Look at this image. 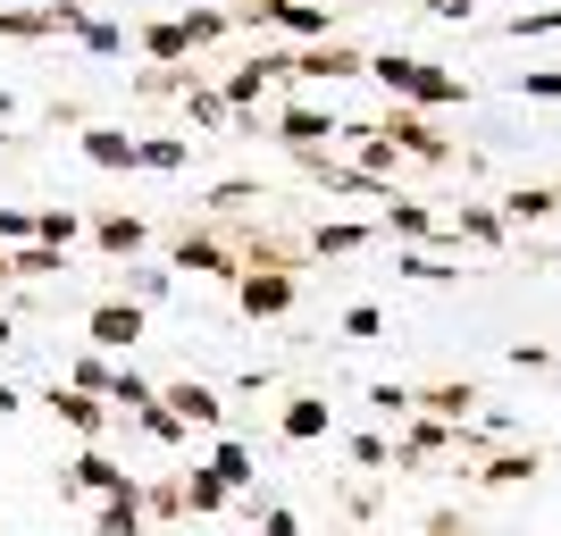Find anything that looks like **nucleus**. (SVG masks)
Here are the masks:
<instances>
[{"instance_id":"7c9ffc66","label":"nucleus","mask_w":561,"mask_h":536,"mask_svg":"<svg viewBox=\"0 0 561 536\" xmlns=\"http://www.w3.org/2000/svg\"><path fill=\"white\" fill-rule=\"evenodd\" d=\"M519 478H537V453H494L478 469V487H519Z\"/></svg>"},{"instance_id":"ddd939ff","label":"nucleus","mask_w":561,"mask_h":536,"mask_svg":"<svg viewBox=\"0 0 561 536\" xmlns=\"http://www.w3.org/2000/svg\"><path fill=\"white\" fill-rule=\"evenodd\" d=\"M84 160L126 176V168H142V151H135V135H126V126H84Z\"/></svg>"},{"instance_id":"de8ad7c7","label":"nucleus","mask_w":561,"mask_h":536,"mask_svg":"<svg viewBox=\"0 0 561 536\" xmlns=\"http://www.w3.org/2000/svg\"><path fill=\"white\" fill-rule=\"evenodd\" d=\"M9 335H18V327H9V319H0V352H9Z\"/></svg>"},{"instance_id":"9d476101","label":"nucleus","mask_w":561,"mask_h":536,"mask_svg":"<svg viewBox=\"0 0 561 536\" xmlns=\"http://www.w3.org/2000/svg\"><path fill=\"white\" fill-rule=\"evenodd\" d=\"M50 411H59L84 444H101V427H110V402H101V395H76V386H50Z\"/></svg>"},{"instance_id":"72a5a7b5","label":"nucleus","mask_w":561,"mask_h":536,"mask_svg":"<svg viewBox=\"0 0 561 536\" xmlns=\"http://www.w3.org/2000/svg\"><path fill=\"white\" fill-rule=\"evenodd\" d=\"M394 269H402V277H420V285H453V277H461V269H453V260H436V252H402Z\"/></svg>"},{"instance_id":"c9c22d12","label":"nucleus","mask_w":561,"mask_h":536,"mask_svg":"<svg viewBox=\"0 0 561 536\" xmlns=\"http://www.w3.org/2000/svg\"><path fill=\"white\" fill-rule=\"evenodd\" d=\"M503 34H512V43H528V34H561V0H545V9H519Z\"/></svg>"},{"instance_id":"8fccbe9b","label":"nucleus","mask_w":561,"mask_h":536,"mask_svg":"<svg viewBox=\"0 0 561 536\" xmlns=\"http://www.w3.org/2000/svg\"><path fill=\"white\" fill-rule=\"evenodd\" d=\"M9 110H18V101H9V93H0V117H9Z\"/></svg>"},{"instance_id":"e433bc0d","label":"nucleus","mask_w":561,"mask_h":536,"mask_svg":"<svg viewBox=\"0 0 561 536\" xmlns=\"http://www.w3.org/2000/svg\"><path fill=\"white\" fill-rule=\"evenodd\" d=\"M135 151H142V168H160V176H168V168H185V142H176V135H135Z\"/></svg>"},{"instance_id":"a19ab883","label":"nucleus","mask_w":561,"mask_h":536,"mask_svg":"<svg viewBox=\"0 0 561 536\" xmlns=\"http://www.w3.org/2000/svg\"><path fill=\"white\" fill-rule=\"evenodd\" d=\"M519 93H528V101H561V68H537V76H519Z\"/></svg>"},{"instance_id":"2eb2a0df","label":"nucleus","mask_w":561,"mask_h":536,"mask_svg":"<svg viewBox=\"0 0 561 536\" xmlns=\"http://www.w3.org/2000/svg\"><path fill=\"white\" fill-rule=\"evenodd\" d=\"M445 444H461V427H445V420H411V436L394 444V469H420V461H436Z\"/></svg>"},{"instance_id":"37998d69","label":"nucleus","mask_w":561,"mask_h":536,"mask_svg":"<svg viewBox=\"0 0 561 536\" xmlns=\"http://www.w3.org/2000/svg\"><path fill=\"white\" fill-rule=\"evenodd\" d=\"M369 402L386 411V420H402V411H411V386H369Z\"/></svg>"},{"instance_id":"6e6552de","label":"nucleus","mask_w":561,"mask_h":536,"mask_svg":"<svg viewBox=\"0 0 561 536\" xmlns=\"http://www.w3.org/2000/svg\"><path fill=\"white\" fill-rule=\"evenodd\" d=\"M160 411H176L185 427H227V402H218V386H193V377L160 386Z\"/></svg>"},{"instance_id":"3c124183","label":"nucleus","mask_w":561,"mask_h":536,"mask_svg":"<svg viewBox=\"0 0 561 536\" xmlns=\"http://www.w3.org/2000/svg\"><path fill=\"white\" fill-rule=\"evenodd\" d=\"M210 9H234V0H210Z\"/></svg>"},{"instance_id":"a18cd8bd","label":"nucleus","mask_w":561,"mask_h":536,"mask_svg":"<svg viewBox=\"0 0 561 536\" xmlns=\"http://www.w3.org/2000/svg\"><path fill=\"white\" fill-rule=\"evenodd\" d=\"M427 18H469V9H478V0H420Z\"/></svg>"},{"instance_id":"b1692460","label":"nucleus","mask_w":561,"mask_h":536,"mask_svg":"<svg viewBox=\"0 0 561 536\" xmlns=\"http://www.w3.org/2000/svg\"><path fill=\"white\" fill-rule=\"evenodd\" d=\"M176 25H185V43H193V50H210V43H227V34H234V18H227V9H210V0H193Z\"/></svg>"},{"instance_id":"4c0bfd02","label":"nucleus","mask_w":561,"mask_h":536,"mask_svg":"<svg viewBox=\"0 0 561 536\" xmlns=\"http://www.w3.org/2000/svg\"><path fill=\"white\" fill-rule=\"evenodd\" d=\"M76 43L110 59V50H126V25H110V18H84V25H76Z\"/></svg>"},{"instance_id":"ea45409f","label":"nucleus","mask_w":561,"mask_h":536,"mask_svg":"<svg viewBox=\"0 0 561 536\" xmlns=\"http://www.w3.org/2000/svg\"><path fill=\"white\" fill-rule=\"evenodd\" d=\"M352 461H360V469H394V444H386V436H352Z\"/></svg>"},{"instance_id":"cd10ccee","label":"nucleus","mask_w":561,"mask_h":536,"mask_svg":"<svg viewBox=\"0 0 561 536\" xmlns=\"http://www.w3.org/2000/svg\"><path fill=\"white\" fill-rule=\"evenodd\" d=\"M352 142H360V168H369L377 185H394V168H402V151H394V142L377 135V126H369V135H352Z\"/></svg>"},{"instance_id":"c85d7f7f","label":"nucleus","mask_w":561,"mask_h":536,"mask_svg":"<svg viewBox=\"0 0 561 536\" xmlns=\"http://www.w3.org/2000/svg\"><path fill=\"white\" fill-rule=\"evenodd\" d=\"M210 469H218V487L234 494V487H252V469H260V461H252V453H243V444L227 436V444H218V453H210Z\"/></svg>"},{"instance_id":"1a4fd4ad","label":"nucleus","mask_w":561,"mask_h":536,"mask_svg":"<svg viewBox=\"0 0 561 536\" xmlns=\"http://www.w3.org/2000/svg\"><path fill=\"white\" fill-rule=\"evenodd\" d=\"M84 335H93L101 352H135V335H142V303H93Z\"/></svg>"},{"instance_id":"473e14b6","label":"nucleus","mask_w":561,"mask_h":536,"mask_svg":"<svg viewBox=\"0 0 561 536\" xmlns=\"http://www.w3.org/2000/svg\"><path fill=\"white\" fill-rule=\"evenodd\" d=\"M142 512L151 520H185V487H176V478H151V487H142Z\"/></svg>"},{"instance_id":"f8f14e48","label":"nucleus","mask_w":561,"mask_h":536,"mask_svg":"<svg viewBox=\"0 0 561 536\" xmlns=\"http://www.w3.org/2000/svg\"><path fill=\"white\" fill-rule=\"evenodd\" d=\"M453 243H486V252H503V243H512V227H503V210H494V202H461Z\"/></svg>"},{"instance_id":"39448f33","label":"nucleus","mask_w":561,"mask_h":536,"mask_svg":"<svg viewBox=\"0 0 561 536\" xmlns=\"http://www.w3.org/2000/svg\"><path fill=\"white\" fill-rule=\"evenodd\" d=\"M168 269H185V277H243V252H227L218 235H176V252H168Z\"/></svg>"},{"instance_id":"423d86ee","label":"nucleus","mask_w":561,"mask_h":536,"mask_svg":"<svg viewBox=\"0 0 561 536\" xmlns=\"http://www.w3.org/2000/svg\"><path fill=\"white\" fill-rule=\"evenodd\" d=\"M377 235H402L411 252H436V243H453V227H436V218H427V202H411V193H394V202H386Z\"/></svg>"},{"instance_id":"79ce46f5","label":"nucleus","mask_w":561,"mask_h":536,"mask_svg":"<svg viewBox=\"0 0 561 536\" xmlns=\"http://www.w3.org/2000/svg\"><path fill=\"white\" fill-rule=\"evenodd\" d=\"M168 294V269H135V294H126V303H160Z\"/></svg>"},{"instance_id":"c756f323","label":"nucleus","mask_w":561,"mask_h":536,"mask_svg":"<svg viewBox=\"0 0 561 536\" xmlns=\"http://www.w3.org/2000/svg\"><path fill=\"white\" fill-rule=\"evenodd\" d=\"M76 235H84V218H76V210H34V243H50V252H68Z\"/></svg>"},{"instance_id":"aec40b11","label":"nucleus","mask_w":561,"mask_h":536,"mask_svg":"<svg viewBox=\"0 0 561 536\" xmlns=\"http://www.w3.org/2000/svg\"><path fill=\"white\" fill-rule=\"evenodd\" d=\"M135 43L151 50V68H185V59H193V43H185V25H176V18H151Z\"/></svg>"},{"instance_id":"2f4dec72","label":"nucleus","mask_w":561,"mask_h":536,"mask_svg":"<svg viewBox=\"0 0 561 536\" xmlns=\"http://www.w3.org/2000/svg\"><path fill=\"white\" fill-rule=\"evenodd\" d=\"M68 386H76V395H101V402H110V361H101V352H76V361H68Z\"/></svg>"},{"instance_id":"7ed1b4c3","label":"nucleus","mask_w":561,"mask_h":536,"mask_svg":"<svg viewBox=\"0 0 561 536\" xmlns=\"http://www.w3.org/2000/svg\"><path fill=\"white\" fill-rule=\"evenodd\" d=\"M294 294H302V277H285V269H243V277H234L243 319H285V310H294Z\"/></svg>"},{"instance_id":"f704fd0d","label":"nucleus","mask_w":561,"mask_h":536,"mask_svg":"<svg viewBox=\"0 0 561 536\" xmlns=\"http://www.w3.org/2000/svg\"><path fill=\"white\" fill-rule=\"evenodd\" d=\"M135 427H142L151 444H185V420H176V411H160V402H142V411H135Z\"/></svg>"},{"instance_id":"0eeeda50","label":"nucleus","mask_w":561,"mask_h":536,"mask_svg":"<svg viewBox=\"0 0 561 536\" xmlns=\"http://www.w3.org/2000/svg\"><path fill=\"white\" fill-rule=\"evenodd\" d=\"M335 135H344V117H335V110H310V101L277 110V142H285V151H328Z\"/></svg>"},{"instance_id":"6ab92c4d","label":"nucleus","mask_w":561,"mask_h":536,"mask_svg":"<svg viewBox=\"0 0 561 536\" xmlns=\"http://www.w3.org/2000/svg\"><path fill=\"white\" fill-rule=\"evenodd\" d=\"M185 126H210V135H234V110H227V93L193 76V84H185Z\"/></svg>"},{"instance_id":"f257e3e1","label":"nucleus","mask_w":561,"mask_h":536,"mask_svg":"<svg viewBox=\"0 0 561 536\" xmlns=\"http://www.w3.org/2000/svg\"><path fill=\"white\" fill-rule=\"evenodd\" d=\"M377 135L394 142L402 160H427V168H445V160H453V135H436V126H427V117L411 110V101H394V110H386V126H377Z\"/></svg>"},{"instance_id":"bb28decb","label":"nucleus","mask_w":561,"mask_h":536,"mask_svg":"<svg viewBox=\"0 0 561 536\" xmlns=\"http://www.w3.org/2000/svg\"><path fill=\"white\" fill-rule=\"evenodd\" d=\"M142 402H160V386L142 369H110V411H142Z\"/></svg>"},{"instance_id":"dca6fc26","label":"nucleus","mask_w":561,"mask_h":536,"mask_svg":"<svg viewBox=\"0 0 561 536\" xmlns=\"http://www.w3.org/2000/svg\"><path fill=\"white\" fill-rule=\"evenodd\" d=\"M461 101H469V76H453V68H436V59H427V68H420V93H411V110H461Z\"/></svg>"},{"instance_id":"4468645a","label":"nucleus","mask_w":561,"mask_h":536,"mask_svg":"<svg viewBox=\"0 0 561 536\" xmlns=\"http://www.w3.org/2000/svg\"><path fill=\"white\" fill-rule=\"evenodd\" d=\"M503 210V227H537V218H561V185H519L494 202Z\"/></svg>"},{"instance_id":"393cba45","label":"nucleus","mask_w":561,"mask_h":536,"mask_svg":"<svg viewBox=\"0 0 561 536\" xmlns=\"http://www.w3.org/2000/svg\"><path fill=\"white\" fill-rule=\"evenodd\" d=\"M93 536H142V487L135 494H110L101 520H93Z\"/></svg>"},{"instance_id":"5701e85b","label":"nucleus","mask_w":561,"mask_h":536,"mask_svg":"<svg viewBox=\"0 0 561 536\" xmlns=\"http://www.w3.org/2000/svg\"><path fill=\"white\" fill-rule=\"evenodd\" d=\"M369 218H335V227H319V235H310V252H319V260H344V252H360V243H369Z\"/></svg>"},{"instance_id":"4be33fe9","label":"nucleus","mask_w":561,"mask_h":536,"mask_svg":"<svg viewBox=\"0 0 561 536\" xmlns=\"http://www.w3.org/2000/svg\"><path fill=\"white\" fill-rule=\"evenodd\" d=\"M9 277H25V285L68 277V252H50V243H18V252H9Z\"/></svg>"},{"instance_id":"58836bf2","label":"nucleus","mask_w":561,"mask_h":536,"mask_svg":"<svg viewBox=\"0 0 561 536\" xmlns=\"http://www.w3.org/2000/svg\"><path fill=\"white\" fill-rule=\"evenodd\" d=\"M344 335H360V344H369V335H386V310H377V303H352V310H344Z\"/></svg>"},{"instance_id":"20e7f679","label":"nucleus","mask_w":561,"mask_h":536,"mask_svg":"<svg viewBox=\"0 0 561 536\" xmlns=\"http://www.w3.org/2000/svg\"><path fill=\"white\" fill-rule=\"evenodd\" d=\"M59 494H101V503H110V494H135V478H126L101 444H84V453H76V469H59Z\"/></svg>"},{"instance_id":"a878e982","label":"nucleus","mask_w":561,"mask_h":536,"mask_svg":"<svg viewBox=\"0 0 561 536\" xmlns=\"http://www.w3.org/2000/svg\"><path fill=\"white\" fill-rule=\"evenodd\" d=\"M176 487H185V512H227V503H234V494L218 487V469H210V461H202V469H185Z\"/></svg>"},{"instance_id":"09e8293b","label":"nucleus","mask_w":561,"mask_h":536,"mask_svg":"<svg viewBox=\"0 0 561 536\" xmlns=\"http://www.w3.org/2000/svg\"><path fill=\"white\" fill-rule=\"evenodd\" d=\"M0 285H18V277H9V252H0Z\"/></svg>"},{"instance_id":"f03ea898","label":"nucleus","mask_w":561,"mask_h":536,"mask_svg":"<svg viewBox=\"0 0 561 536\" xmlns=\"http://www.w3.org/2000/svg\"><path fill=\"white\" fill-rule=\"evenodd\" d=\"M285 76L344 84V76H369V50H352V43H302V50H285Z\"/></svg>"},{"instance_id":"9b49d317","label":"nucleus","mask_w":561,"mask_h":536,"mask_svg":"<svg viewBox=\"0 0 561 536\" xmlns=\"http://www.w3.org/2000/svg\"><path fill=\"white\" fill-rule=\"evenodd\" d=\"M93 243H101L110 260H135L142 243H151V227H142L135 210H101V218H93Z\"/></svg>"},{"instance_id":"c03bdc74","label":"nucleus","mask_w":561,"mask_h":536,"mask_svg":"<svg viewBox=\"0 0 561 536\" xmlns=\"http://www.w3.org/2000/svg\"><path fill=\"white\" fill-rule=\"evenodd\" d=\"M427 536H469V520L461 512H427Z\"/></svg>"},{"instance_id":"a211bd4d","label":"nucleus","mask_w":561,"mask_h":536,"mask_svg":"<svg viewBox=\"0 0 561 536\" xmlns=\"http://www.w3.org/2000/svg\"><path fill=\"white\" fill-rule=\"evenodd\" d=\"M411 402H420L427 420H445V427H461L469 411H478V386H469V377H461V386H420V395H411Z\"/></svg>"},{"instance_id":"f3484780","label":"nucleus","mask_w":561,"mask_h":536,"mask_svg":"<svg viewBox=\"0 0 561 536\" xmlns=\"http://www.w3.org/2000/svg\"><path fill=\"white\" fill-rule=\"evenodd\" d=\"M420 68H427L420 50H369V76H377V84H386L394 101H411V93H420Z\"/></svg>"},{"instance_id":"412c9836","label":"nucleus","mask_w":561,"mask_h":536,"mask_svg":"<svg viewBox=\"0 0 561 536\" xmlns=\"http://www.w3.org/2000/svg\"><path fill=\"white\" fill-rule=\"evenodd\" d=\"M277 427H285L294 444H310V436H328V427H335V411H328V395H294Z\"/></svg>"},{"instance_id":"49530a36","label":"nucleus","mask_w":561,"mask_h":536,"mask_svg":"<svg viewBox=\"0 0 561 536\" xmlns=\"http://www.w3.org/2000/svg\"><path fill=\"white\" fill-rule=\"evenodd\" d=\"M18 402H25V395H18V386H9V377H0V411H18Z\"/></svg>"}]
</instances>
